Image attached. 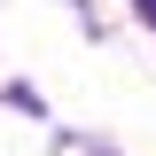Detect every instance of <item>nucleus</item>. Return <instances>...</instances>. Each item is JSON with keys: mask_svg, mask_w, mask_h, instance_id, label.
Wrapping results in <instances>:
<instances>
[{"mask_svg": "<svg viewBox=\"0 0 156 156\" xmlns=\"http://www.w3.org/2000/svg\"><path fill=\"white\" fill-rule=\"evenodd\" d=\"M148 16H156V0H148Z\"/></svg>", "mask_w": 156, "mask_h": 156, "instance_id": "obj_1", "label": "nucleus"}]
</instances>
